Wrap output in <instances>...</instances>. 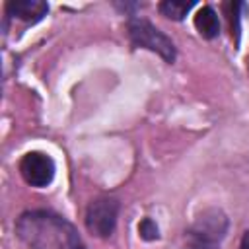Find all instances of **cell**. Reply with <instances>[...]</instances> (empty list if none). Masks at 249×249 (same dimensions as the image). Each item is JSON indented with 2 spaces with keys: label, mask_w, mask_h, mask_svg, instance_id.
<instances>
[{
  "label": "cell",
  "mask_w": 249,
  "mask_h": 249,
  "mask_svg": "<svg viewBox=\"0 0 249 249\" xmlns=\"http://www.w3.org/2000/svg\"><path fill=\"white\" fill-rule=\"evenodd\" d=\"M138 231H140V235H142L144 239H148V241L158 239V226H156V224H154L150 218H144V220L140 222Z\"/></svg>",
  "instance_id": "8"
},
{
  "label": "cell",
  "mask_w": 249,
  "mask_h": 249,
  "mask_svg": "<svg viewBox=\"0 0 249 249\" xmlns=\"http://www.w3.org/2000/svg\"><path fill=\"white\" fill-rule=\"evenodd\" d=\"M6 10L10 16H16L23 21H37L47 14L49 6L41 0H12L6 4Z\"/></svg>",
  "instance_id": "5"
},
{
  "label": "cell",
  "mask_w": 249,
  "mask_h": 249,
  "mask_svg": "<svg viewBox=\"0 0 249 249\" xmlns=\"http://www.w3.org/2000/svg\"><path fill=\"white\" fill-rule=\"evenodd\" d=\"M239 249H249V231H245L243 239H241V247Z\"/></svg>",
  "instance_id": "10"
},
{
  "label": "cell",
  "mask_w": 249,
  "mask_h": 249,
  "mask_svg": "<svg viewBox=\"0 0 249 249\" xmlns=\"http://www.w3.org/2000/svg\"><path fill=\"white\" fill-rule=\"evenodd\" d=\"M117 222V202L111 198H97L88 206L86 224L88 230L99 237L111 235Z\"/></svg>",
  "instance_id": "3"
},
{
  "label": "cell",
  "mask_w": 249,
  "mask_h": 249,
  "mask_svg": "<svg viewBox=\"0 0 249 249\" xmlns=\"http://www.w3.org/2000/svg\"><path fill=\"white\" fill-rule=\"evenodd\" d=\"M16 230L31 249H84L76 230L51 212H27L18 220Z\"/></svg>",
  "instance_id": "1"
},
{
  "label": "cell",
  "mask_w": 249,
  "mask_h": 249,
  "mask_svg": "<svg viewBox=\"0 0 249 249\" xmlns=\"http://www.w3.org/2000/svg\"><path fill=\"white\" fill-rule=\"evenodd\" d=\"M195 27L196 31L206 37V39H212L220 33V21H218V16L216 12L210 8V6H202L196 16H195Z\"/></svg>",
  "instance_id": "6"
},
{
  "label": "cell",
  "mask_w": 249,
  "mask_h": 249,
  "mask_svg": "<svg viewBox=\"0 0 249 249\" xmlns=\"http://www.w3.org/2000/svg\"><path fill=\"white\" fill-rule=\"evenodd\" d=\"M19 171L23 179L33 187H47L54 175V163L49 156L41 152H29L23 156L19 163Z\"/></svg>",
  "instance_id": "4"
},
{
  "label": "cell",
  "mask_w": 249,
  "mask_h": 249,
  "mask_svg": "<svg viewBox=\"0 0 249 249\" xmlns=\"http://www.w3.org/2000/svg\"><path fill=\"white\" fill-rule=\"evenodd\" d=\"M191 8L193 2H179V0H165L160 4V12L171 19H183Z\"/></svg>",
  "instance_id": "7"
},
{
  "label": "cell",
  "mask_w": 249,
  "mask_h": 249,
  "mask_svg": "<svg viewBox=\"0 0 249 249\" xmlns=\"http://www.w3.org/2000/svg\"><path fill=\"white\" fill-rule=\"evenodd\" d=\"M226 8L230 10V14H228V19H230L231 35H235V37H237V33H239V18H237V10H239V4H237V2H231V4H228Z\"/></svg>",
  "instance_id": "9"
},
{
  "label": "cell",
  "mask_w": 249,
  "mask_h": 249,
  "mask_svg": "<svg viewBox=\"0 0 249 249\" xmlns=\"http://www.w3.org/2000/svg\"><path fill=\"white\" fill-rule=\"evenodd\" d=\"M128 35L136 47L150 49V51L158 53L167 62L175 60V47H173L171 39L165 33H161L158 27H154L150 21H146L142 18H132L128 21Z\"/></svg>",
  "instance_id": "2"
}]
</instances>
